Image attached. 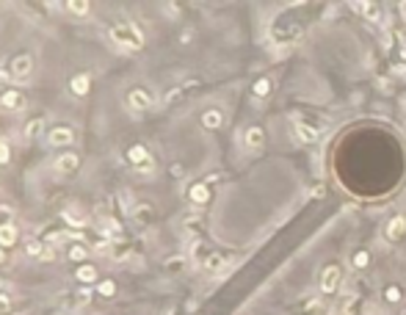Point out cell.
<instances>
[{"mask_svg":"<svg viewBox=\"0 0 406 315\" xmlns=\"http://www.w3.org/2000/svg\"><path fill=\"white\" fill-rule=\"evenodd\" d=\"M111 39H114L116 44H119L122 50H127V52H133V50H138L141 44H144V36H141V31H135L133 25H114L111 28Z\"/></svg>","mask_w":406,"mask_h":315,"instance_id":"6da1fadb","label":"cell"},{"mask_svg":"<svg viewBox=\"0 0 406 315\" xmlns=\"http://www.w3.org/2000/svg\"><path fill=\"white\" fill-rule=\"evenodd\" d=\"M340 282H343V266L332 262V266H326L321 271V290L323 293H334V290L340 288Z\"/></svg>","mask_w":406,"mask_h":315,"instance_id":"7a4b0ae2","label":"cell"},{"mask_svg":"<svg viewBox=\"0 0 406 315\" xmlns=\"http://www.w3.org/2000/svg\"><path fill=\"white\" fill-rule=\"evenodd\" d=\"M290 133L296 136V141H298V144H313L315 138H318V130H315V127L304 125L301 119H296V122L290 125Z\"/></svg>","mask_w":406,"mask_h":315,"instance_id":"3957f363","label":"cell"},{"mask_svg":"<svg viewBox=\"0 0 406 315\" xmlns=\"http://www.w3.org/2000/svg\"><path fill=\"white\" fill-rule=\"evenodd\" d=\"M31 69H33V61H31V56H17L14 61H11V78H17V80H28V75H31Z\"/></svg>","mask_w":406,"mask_h":315,"instance_id":"277c9868","label":"cell"},{"mask_svg":"<svg viewBox=\"0 0 406 315\" xmlns=\"http://www.w3.org/2000/svg\"><path fill=\"white\" fill-rule=\"evenodd\" d=\"M127 105H130L133 111H146V108H152V97L146 94L144 89H135L127 94Z\"/></svg>","mask_w":406,"mask_h":315,"instance_id":"5b68a950","label":"cell"},{"mask_svg":"<svg viewBox=\"0 0 406 315\" xmlns=\"http://www.w3.org/2000/svg\"><path fill=\"white\" fill-rule=\"evenodd\" d=\"M403 235H406V219L403 216H395V219L387 224V238H390V241H401Z\"/></svg>","mask_w":406,"mask_h":315,"instance_id":"8992f818","label":"cell"},{"mask_svg":"<svg viewBox=\"0 0 406 315\" xmlns=\"http://www.w3.org/2000/svg\"><path fill=\"white\" fill-rule=\"evenodd\" d=\"M75 133L69 130V127H56V130H50V144L53 147H64V144H72Z\"/></svg>","mask_w":406,"mask_h":315,"instance_id":"52a82bcc","label":"cell"},{"mask_svg":"<svg viewBox=\"0 0 406 315\" xmlns=\"http://www.w3.org/2000/svg\"><path fill=\"white\" fill-rule=\"evenodd\" d=\"M0 102H3L6 108H11V111H22V108H25V97H22L20 91H14V89L6 91V94L0 97Z\"/></svg>","mask_w":406,"mask_h":315,"instance_id":"ba28073f","label":"cell"},{"mask_svg":"<svg viewBox=\"0 0 406 315\" xmlns=\"http://www.w3.org/2000/svg\"><path fill=\"white\" fill-rule=\"evenodd\" d=\"M263 144H266V133H263L260 127H249V130H246V147L263 149Z\"/></svg>","mask_w":406,"mask_h":315,"instance_id":"9c48e42d","label":"cell"},{"mask_svg":"<svg viewBox=\"0 0 406 315\" xmlns=\"http://www.w3.org/2000/svg\"><path fill=\"white\" fill-rule=\"evenodd\" d=\"M56 166H58V172H64V174H72L75 169H78V155H72V152L61 155V158L56 161Z\"/></svg>","mask_w":406,"mask_h":315,"instance_id":"30bf717a","label":"cell"},{"mask_svg":"<svg viewBox=\"0 0 406 315\" xmlns=\"http://www.w3.org/2000/svg\"><path fill=\"white\" fill-rule=\"evenodd\" d=\"M221 122H224V116H221V111H205L202 114V125L208 127V130H216V127H221Z\"/></svg>","mask_w":406,"mask_h":315,"instance_id":"8fae6325","label":"cell"},{"mask_svg":"<svg viewBox=\"0 0 406 315\" xmlns=\"http://www.w3.org/2000/svg\"><path fill=\"white\" fill-rule=\"evenodd\" d=\"M210 199V188L205 183H196L191 188V202H196V205H205V202Z\"/></svg>","mask_w":406,"mask_h":315,"instance_id":"7c38bea8","label":"cell"},{"mask_svg":"<svg viewBox=\"0 0 406 315\" xmlns=\"http://www.w3.org/2000/svg\"><path fill=\"white\" fill-rule=\"evenodd\" d=\"M17 241V227L14 224H0V246H11Z\"/></svg>","mask_w":406,"mask_h":315,"instance_id":"4fadbf2b","label":"cell"},{"mask_svg":"<svg viewBox=\"0 0 406 315\" xmlns=\"http://www.w3.org/2000/svg\"><path fill=\"white\" fill-rule=\"evenodd\" d=\"M69 86H72V91H75L78 97H83L86 91H89L91 80H89V75H75V78H72V83H69Z\"/></svg>","mask_w":406,"mask_h":315,"instance_id":"5bb4252c","label":"cell"},{"mask_svg":"<svg viewBox=\"0 0 406 315\" xmlns=\"http://www.w3.org/2000/svg\"><path fill=\"white\" fill-rule=\"evenodd\" d=\"M127 158H130V163H135V166H141L144 161H149V152H146L144 147H133L130 152H127Z\"/></svg>","mask_w":406,"mask_h":315,"instance_id":"9a60e30c","label":"cell"},{"mask_svg":"<svg viewBox=\"0 0 406 315\" xmlns=\"http://www.w3.org/2000/svg\"><path fill=\"white\" fill-rule=\"evenodd\" d=\"M78 279L80 282H94V279H97V268L94 266H80L78 268Z\"/></svg>","mask_w":406,"mask_h":315,"instance_id":"2e32d148","label":"cell"},{"mask_svg":"<svg viewBox=\"0 0 406 315\" xmlns=\"http://www.w3.org/2000/svg\"><path fill=\"white\" fill-rule=\"evenodd\" d=\"M64 219L72 221V224H83V213L78 210V205H69L67 210H64Z\"/></svg>","mask_w":406,"mask_h":315,"instance_id":"e0dca14e","label":"cell"},{"mask_svg":"<svg viewBox=\"0 0 406 315\" xmlns=\"http://www.w3.org/2000/svg\"><path fill=\"white\" fill-rule=\"evenodd\" d=\"M67 9L72 11V14H78V17H86V14H89V9H91V6L86 3V0H83V3H80V0H72V3H67Z\"/></svg>","mask_w":406,"mask_h":315,"instance_id":"ac0fdd59","label":"cell"},{"mask_svg":"<svg viewBox=\"0 0 406 315\" xmlns=\"http://www.w3.org/2000/svg\"><path fill=\"white\" fill-rule=\"evenodd\" d=\"M368 262H370L368 252H354V257H351V266H354V268H365Z\"/></svg>","mask_w":406,"mask_h":315,"instance_id":"d6986e66","label":"cell"},{"mask_svg":"<svg viewBox=\"0 0 406 315\" xmlns=\"http://www.w3.org/2000/svg\"><path fill=\"white\" fill-rule=\"evenodd\" d=\"M28 254H31V257H44L47 249L42 246V243H36V241H28Z\"/></svg>","mask_w":406,"mask_h":315,"instance_id":"ffe728a7","label":"cell"},{"mask_svg":"<svg viewBox=\"0 0 406 315\" xmlns=\"http://www.w3.org/2000/svg\"><path fill=\"white\" fill-rule=\"evenodd\" d=\"M42 127H44V119H33L31 122V125H28V138H36L39 136V133H42Z\"/></svg>","mask_w":406,"mask_h":315,"instance_id":"44dd1931","label":"cell"},{"mask_svg":"<svg viewBox=\"0 0 406 315\" xmlns=\"http://www.w3.org/2000/svg\"><path fill=\"white\" fill-rule=\"evenodd\" d=\"M135 219L146 224V221L152 219V205H138V210H135Z\"/></svg>","mask_w":406,"mask_h":315,"instance_id":"7402d4cb","label":"cell"},{"mask_svg":"<svg viewBox=\"0 0 406 315\" xmlns=\"http://www.w3.org/2000/svg\"><path fill=\"white\" fill-rule=\"evenodd\" d=\"M99 296H105V299H108V296H114L116 293V285L114 282H111V279H105V282H99Z\"/></svg>","mask_w":406,"mask_h":315,"instance_id":"603a6c76","label":"cell"},{"mask_svg":"<svg viewBox=\"0 0 406 315\" xmlns=\"http://www.w3.org/2000/svg\"><path fill=\"white\" fill-rule=\"evenodd\" d=\"M268 91H271V80L263 78V80H257V83H255V94H257V97H266Z\"/></svg>","mask_w":406,"mask_h":315,"instance_id":"cb8c5ba5","label":"cell"},{"mask_svg":"<svg viewBox=\"0 0 406 315\" xmlns=\"http://www.w3.org/2000/svg\"><path fill=\"white\" fill-rule=\"evenodd\" d=\"M205 266H208L210 271H219V268L224 266V257H221V254H210V257H208V262H205Z\"/></svg>","mask_w":406,"mask_h":315,"instance_id":"d4e9b609","label":"cell"},{"mask_svg":"<svg viewBox=\"0 0 406 315\" xmlns=\"http://www.w3.org/2000/svg\"><path fill=\"white\" fill-rule=\"evenodd\" d=\"M86 254H89V252H86V246H80V243H78V246H72V249H69V257H72V260H83Z\"/></svg>","mask_w":406,"mask_h":315,"instance_id":"484cf974","label":"cell"},{"mask_svg":"<svg viewBox=\"0 0 406 315\" xmlns=\"http://www.w3.org/2000/svg\"><path fill=\"white\" fill-rule=\"evenodd\" d=\"M387 301H401V288H387Z\"/></svg>","mask_w":406,"mask_h":315,"instance_id":"4316f807","label":"cell"},{"mask_svg":"<svg viewBox=\"0 0 406 315\" xmlns=\"http://www.w3.org/2000/svg\"><path fill=\"white\" fill-rule=\"evenodd\" d=\"M135 169H138L141 174H152V169H155V163H152V158H149V161H144V163H141V166H135Z\"/></svg>","mask_w":406,"mask_h":315,"instance_id":"83f0119b","label":"cell"},{"mask_svg":"<svg viewBox=\"0 0 406 315\" xmlns=\"http://www.w3.org/2000/svg\"><path fill=\"white\" fill-rule=\"evenodd\" d=\"M9 310H11V299L9 296H0V315H6Z\"/></svg>","mask_w":406,"mask_h":315,"instance_id":"f1b7e54d","label":"cell"},{"mask_svg":"<svg viewBox=\"0 0 406 315\" xmlns=\"http://www.w3.org/2000/svg\"><path fill=\"white\" fill-rule=\"evenodd\" d=\"M9 161V149H6V144L0 141V163H6Z\"/></svg>","mask_w":406,"mask_h":315,"instance_id":"f546056e","label":"cell"},{"mask_svg":"<svg viewBox=\"0 0 406 315\" xmlns=\"http://www.w3.org/2000/svg\"><path fill=\"white\" fill-rule=\"evenodd\" d=\"M78 299H80V301H83V304H86V301L91 299V293H89V290H80V293H78Z\"/></svg>","mask_w":406,"mask_h":315,"instance_id":"4dcf8cb0","label":"cell"},{"mask_svg":"<svg viewBox=\"0 0 406 315\" xmlns=\"http://www.w3.org/2000/svg\"><path fill=\"white\" fill-rule=\"evenodd\" d=\"M401 56L406 58V42H403V47H401Z\"/></svg>","mask_w":406,"mask_h":315,"instance_id":"1f68e13d","label":"cell"},{"mask_svg":"<svg viewBox=\"0 0 406 315\" xmlns=\"http://www.w3.org/2000/svg\"><path fill=\"white\" fill-rule=\"evenodd\" d=\"M329 315H337V312H334V310H332V312H329Z\"/></svg>","mask_w":406,"mask_h":315,"instance_id":"d6a6232c","label":"cell"},{"mask_svg":"<svg viewBox=\"0 0 406 315\" xmlns=\"http://www.w3.org/2000/svg\"><path fill=\"white\" fill-rule=\"evenodd\" d=\"M0 260H3V252H0Z\"/></svg>","mask_w":406,"mask_h":315,"instance_id":"836d02e7","label":"cell"}]
</instances>
